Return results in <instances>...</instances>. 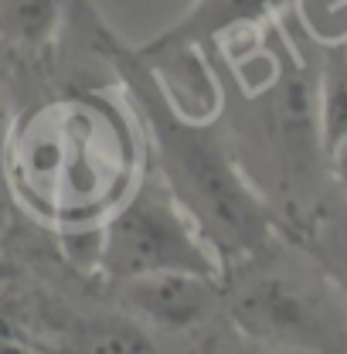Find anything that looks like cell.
Masks as SVG:
<instances>
[{"label":"cell","instance_id":"cell-1","mask_svg":"<svg viewBox=\"0 0 347 354\" xmlns=\"http://www.w3.org/2000/svg\"><path fill=\"white\" fill-rule=\"evenodd\" d=\"M99 48L123 75L136 113L147 123L164 184L198 221L221 266L242 263L269 245L276 239L272 212L228 147L205 127V120H191L174 106L136 48L120 44L109 31H99Z\"/></svg>","mask_w":347,"mask_h":354},{"label":"cell","instance_id":"cell-2","mask_svg":"<svg viewBox=\"0 0 347 354\" xmlns=\"http://www.w3.org/2000/svg\"><path fill=\"white\" fill-rule=\"evenodd\" d=\"M221 276V300L235 327L259 348L347 354V290L320 263L269 242Z\"/></svg>","mask_w":347,"mask_h":354},{"label":"cell","instance_id":"cell-3","mask_svg":"<svg viewBox=\"0 0 347 354\" xmlns=\"http://www.w3.org/2000/svg\"><path fill=\"white\" fill-rule=\"evenodd\" d=\"M99 269L123 283L147 272H225L215 249L201 235L198 221L174 198L164 177H143L109 212L99 228Z\"/></svg>","mask_w":347,"mask_h":354},{"label":"cell","instance_id":"cell-4","mask_svg":"<svg viewBox=\"0 0 347 354\" xmlns=\"http://www.w3.org/2000/svg\"><path fill=\"white\" fill-rule=\"evenodd\" d=\"M123 310L140 324L160 327V330H191L205 324L225 300H221V279L201 272H147L116 283Z\"/></svg>","mask_w":347,"mask_h":354},{"label":"cell","instance_id":"cell-5","mask_svg":"<svg viewBox=\"0 0 347 354\" xmlns=\"http://www.w3.org/2000/svg\"><path fill=\"white\" fill-rule=\"evenodd\" d=\"M286 0H191V7L174 21L167 31H160L153 41L136 48L140 55H157L174 48H201L212 38L256 28L269 21Z\"/></svg>","mask_w":347,"mask_h":354},{"label":"cell","instance_id":"cell-6","mask_svg":"<svg viewBox=\"0 0 347 354\" xmlns=\"http://www.w3.org/2000/svg\"><path fill=\"white\" fill-rule=\"evenodd\" d=\"M62 354H164L130 313L82 317L62 334Z\"/></svg>","mask_w":347,"mask_h":354},{"label":"cell","instance_id":"cell-7","mask_svg":"<svg viewBox=\"0 0 347 354\" xmlns=\"http://www.w3.org/2000/svg\"><path fill=\"white\" fill-rule=\"evenodd\" d=\"M317 140L323 153H330L347 140V48L330 44L323 55L320 82H317Z\"/></svg>","mask_w":347,"mask_h":354},{"label":"cell","instance_id":"cell-8","mask_svg":"<svg viewBox=\"0 0 347 354\" xmlns=\"http://www.w3.org/2000/svg\"><path fill=\"white\" fill-rule=\"evenodd\" d=\"M68 0H0V41L44 48L58 35Z\"/></svg>","mask_w":347,"mask_h":354},{"label":"cell","instance_id":"cell-9","mask_svg":"<svg viewBox=\"0 0 347 354\" xmlns=\"http://www.w3.org/2000/svg\"><path fill=\"white\" fill-rule=\"evenodd\" d=\"M320 266L347 290V221L323 235V259Z\"/></svg>","mask_w":347,"mask_h":354},{"label":"cell","instance_id":"cell-10","mask_svg":"<svg viewBox=\"0 0 347 354\" xmlns=\"http://www.w3.org/2000/svg\"><path fill=\"white\" fill-rule=\"evenodd\" d=\"M7 153H10V109H7V99H3V88H0V174H3Z\"/></svg>","mask_w":347,"mask_h":354},{"label":"cell","instance_id":"cell-11","mask_svg":"<svg viewBox=\"0 0 347 354\" xmlns=\"http://www.w3.org/2000/svg\"><path fill=\"white\" fill-rule=\"evenodd\" d=\"M327 160H330V171H334V177H337L341 191L347 194V140H341V143L327 153Z\"/></svg>","mask_w":347,"mask_h":354},{"label":"cell","instance_id":"cell-12","mask_svg":"<svg viewBox=\"0 0 347 354\" xmlns=\"http://www.w3.org/2000/svg\"><path fill=\"white\" fill-rule=\"evenodd\" d=\"M262 354H290V351H272V348H262Z\"/></svg>","mask_w":347,"mask_h":354}]
</instances>
